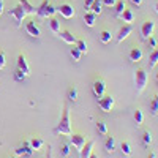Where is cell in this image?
Masks as SVG:
<instances>
[{"label": "cell", "mask_w": 158, "mask_h": 158, "mask_svg": "<svg viewBox=\"0 0 158 158\" xmlns=\"http://www.w3.org/2000/svg\"><path fill=\"white\" fill-rule=\"evenodd\" d=\"M49 29H51L52 33H56V35L60 33V22H59L56 18H52V16H51V19H49Z\"/></svg>", "instance_id": "cell-19"}, {"label": "cell", "mask_w": 158, "mask_h": 158, "mask_svg": "<svg viewBox=\"0 0 158 158\" xmlns=\"http://www.w3.org/2000/svg\"><path fill=\"white\" fill-rule=\"evenodd\" d=\"M111 40H112V35H111L109 30H103V32L100 33V41H101L103 44H108Z\"/></svg>", "instance_id": "cell-25"}, {"label": "cell", "mask_w": 158, "mask_h": 158, "mask_svg": "<svg viewBox=\"0 0 158 158\" xmlns=\"http://www.w3.org/2000/svg\"><path fill=\"white\" fill-rule=\"evenodd\" d=\"M19 5L24 8L25 15H36V8L29 2V0H19Z\"/></svg>", "instance_id": "cell-15"}, {"label": "cell", "mask_w": 158, "mask_h": 158, "mask_svg": "<svg viewBox=\"0 0 158 158\" xmlns=\"http://www.w3.org/2000/svg\"><path fill=\"white\" fill-rule=\"evenodd\" d=\"M25 77H27V74H25L24 71H21L19 68H18V70L15 71V79H16V81H19V82H22V81H24V79H25Z\"/></svg>", "instance_id": "cell-36"}, {"label": "cell", "mask_w": 158, "mask_h": 158, "mask_svg": "<svg viewBox=\"0 0 158 158\" xmlns=\"http://www.w3.org/2000/svg\"><path fill=\"white\" fill-rule=\"evenodd\" d=\"M97 131H98L100 135L106 136V135H108V127H106V123H104V122H98V123H97Z\"/></svg>", "instance_id": "cell-32"}, {"label": "cell", "mask_w": 158, "mask_h": 158, "mask_svg": "<svg viewBox=\"0 0 158 158\" xmlns=\"http://www.w3.org/2000/svg\"><path fill=\"white\" fill-rule=\"evenodd\" d=\"M59 36L63 40L65 43H68V44H74V43H76V36H74L71 32H68V30L60 32V33H59Z\"/></svg>", "instance_id": "cell-17"}, {"label": "cell", "mask_w": 158, "mask_h": 158, "mask_svg": "<svg viewBox=\"0 0 158 158\" xmlns=\"http://www.w3.org/2000/svg\"><path fill=\"white\" fill-rule=\"evenodd\" d=\"M103 5H108V6H114L117 3V0H101Z\"/></svg>", "instance_id": "cell-39"}, {"label": "cell", "mask_w": 158, "mask_h": 158, "mask_svg": "<svg viewBox=\"0 0 158 158\" xmlns=\"http://www.w3.org/2000/svg\"><path fill=\"white\" fill-rule=\"evenodd\" d=\"M101 8H103V2H101V0H95L94 5L90 6L92 13H95V15H100V13H101Z\"/></svg>", "instance_id": "cell-29"}, {"label": "cell", "mask_w": 158, "mask_h": 158, "mask_svg": "<svg viewBox=\"0 0 158 158\" xmlns=\"http://www.w3.org/2000/svg\"><path fill=\"white\" fill-rule=\"evenodd\" d=\"M94 2H95V0H85V3H84V8H85V10H90V6L94 5Z\"/></svg>", "instance_id": "cell-40"}, {"label": "cell", "mask_w": 158, "mask_h": 158, "mask_svg": "<svg viewBox=\"0 0 158 158\" xmlns=\"http://www.w3.org/2000/svg\"><path fill=\"white\" fill-rule=\"evenodd\" d=\"M85 136L84 135H70V144L77 150V152H81V149L84 147V144H85Z\"/></svg>", "instance_id": "cell-7"}, {"label": "cell", "mask_w": 158, "mask_h": 158, "mask_svg": "<svg viewBox=\"0 0 158 158\" xmlns=\"http://www.w3.org/2000/svg\"><path fill=\"white\" fill-rule=\"evenodd\" d=\"M133 32V27H131V24H123L120 29H118L117 32V41L118 43H122L123 40H127L130 36V33Z\"/></svg>", "instance_id": "cell-9"}, {"label": "cell", "mask_w": 158, "mask_h": 158, "mask_svg": "<svg viewBox=\"0 0 158 158\" xmlns=\"http://www.w3.org/2000/svg\"><path fill=\"white\" fill-rule=\"evenodd\" d=\"M11 158H15V156H11Z\"/></svg>", "instance_id": "cell-48"}, {"label": "cell", "mask_w": 158, "mask_h": 158, "mask_svg": "<svg viewBox=\"0 0 158 158\" xmlns=\"http://www.w3.org/2000/svg\"><path fill=\"white\" fill-rule=\"evenodd\" d=\"M92 92H94V95L97 98H101L104 95V92H106V82H104V79H95L94 85H92Z\"/></svg>", "instance_id": "cell-5"}, {"label": "cell", "mask_w": 158, "mask_h": 158, "mask_svg": "<svg viewBox=\"0 0 158 158\" xmlns=\"http://www.w3.org/2000/svg\"><path fill=\"white\" fill-rule=\"evenodd\" d=\"M70 56L73 57V60H74V62H79V60H81V57H82V52L74 46V48H71V49H70Z\"/></svg>", "instance_id": "cell-27"}, {"label": "cell", "mask_w": 158, "mask_h": 158, "mask_svg": "<svg viewBox=\"0 0 158 158\" xmlns=\"http://www.w3.org/2000/svg\"><path fill=\"white\" fill-rule=\"evenodd\" d=\"M25 30H27L29 35H32V36H35V38L41 36V30H40V27L35 24V21H29L27 24H25Z\"/></svg>", "instance_id": "cell-12"}, {"label": "cell", "mask_w": 158, "mask_h": 158, "mask_svg": "<svg viewBox=\"0 0 158 158\" xmlns=\"http://www.w3.org/2000/svg\"><path fill=\"white\" fill-rule=\"evenodd\" d=\"M10 16H13V18L16 19L18 25H21V22H22L24 18H25V11H24V8H22L21 5H18V6H15L13 10H10Z\"/></svg>", "instance_id": "cell-11"}, {"label": "cell", "mask_w": 158, "mask_h": 158, "mask_svg": "<svg viewBox=\"0 0 158 158\" xmlns=\"http://www.w3.org/2000/svg\"><path fill=\"white\" fill-rule=\"evenodd\" d=\"M104 149H106L108 152H114V149H115V139H114V136H108V138H106Z\"/></svg>", "instance_id": "cell-23"}, {"label": "cell", "mask_w": 158, "mask_h": 158, "mask_svg": "<svg viewBox=\"0 0 158 158\" xmlns=\"http://www.w3.org/2000/svg\"><path fill=\"white\" fill-rule=\"evenodd\" d=\"M114 103H115L114 97H111V95H103V97L98 100V108H100L101 111H104V112H109V111H112V108H114Z\"/></svg>", "instance_id": "cell-4"}, {"label": "cell", "mask_w": 158, "mask_h": 158, "mask_svg": "<svg viewBox=\"0 0 158 158\" xmlns=\"http://www.w3.org/2000/svg\"><path fill=\"white\" fill-rule=\"evenodd\" d=\"M120 149H122V153L123 155H127V156L131 155V146H130V142H122Z\"/></svg>", "instance_id": "cell-35"}, {"label": "cell", "mask_w": 158, "mask_h": 158, "mask_svg": "<svg viewBox=\"0 0 158 158\" xmlns=\"http://www.w3.org/2000/svg\"><path fill=\"white\" fill-rule=\"evenodd\" d=\"M153 29H155V22L152 19L144 21L142 25H141V35H142V38L147 40L150 35H153Z\"/></svg>", "instance_id": "cell-8"}, {"label": "cell", "mask_w": 158, "mask_h": 158, "mask_svg": "<svg viewBox=\"0 0 158 158\" xmlns=\"http://www.w3.org/2000/svg\"><path fill=\"white\" fill-rule=\"evenodd\" d=\"M155 11L158 13V2H156V5H155Z\"/></svg>", "instance_id": "cell-47"}, {"label": "cell", "mask_w": 158, "mask_h": 158, "mask_svg": "<svg viewBox=\"0 0 158 158\" xmlns=\"http://www.w3.org/2000/svg\"><path fill=\"white\" fill-rule=\"evenodd\" d=\"M135 84H136V90L141 92L146 89V84H147V73L144 68H138L135 71Z\"/></svg>", "instance_id": "cell-3"}, {"label": "cell", "mask_w": 158, "mask_h": 158, "mask_svg": "<svg viewBox=\"0 0 158 158\" xmlns=\"http://www.w3.org/2000/svg\"><path fill=\"white\" fill-rule=\"evenodd\" d=\"M3 13V0H0V15Z\"/></svg>", "instance_id": "cell-43"}, {"label": "cell", "mask_w": 158, "mask_h": 158, "mask_svg": "<svg viewBox=\"0 0 158 158\" xmlns=\"http://www.w3.org/2000/svg\"><path fill=\"white\" fill-rule=\"evenodd\" d=\"M130 2L133 3V5H136V6H139V5L142 3V0H130Z\"/></svg>", "instance_id": "cell-42"}, {"label": "cell", "mask_w": 158, "mask_h": 158, "mask_svg": "<svg viewBox=\"0 0 158 158\" xmlns=\"http://www.w3.org/2000/svg\"><path fill=\"white\" fill-rule=\"evenodd\" d=\"M133 117H135L136 125H141V123H142V120H144V114H142V111H141V109H136V111H135V114H133Z\"/></svg>", "instance_id": "cell-33"}, {"label": "cell", "mask_w": 158, "mask_h": 158, "mask_svg": "<svg viewBox=\"0 0 158 158\" xmlns=\"http://www.w3.org/2000/svg\"><path fill=\"white\" fill-rule=\"evenodd\" d=\"M56 133L59 135H65V136H70L71 135V125H70V109L68 108H63V114L60 117V122L56 128Z\"/></svg>", "instance_id": "cell-1"}, {"label": "cell", "mask_w": 158, "mask_h": 158, "mask_svg": "<svg viewBox=\"0 0 158 158\" xmlns=\"http://www.w3.org/2000/svg\"><path fill=\"white\" fill-rule=\"evenodd\" d=\"M123 11H125V2L123 0H117V3H115V18H120Z\"/></svg>", "instance_id": "cell-26"}, {"label": "cell", "mask_w": 158, "mask_h": 158, "mask_svg": "<svg viewBox=\"0 0 158 158\" xmlns=\"http://www.w3.org/2000/svg\"><path fill=\"white\" fill-rule=\"evenodd\" d=\"M30 146H32L33 150H40L44 146V141L41 138H33V139H30Z\"/></svg>", "instance_id": "cell-22"}, {"label": "cell", "mask_w": 158, "mask_h": 158, "mask_svg": "<svg viewBox=\"0 0 158 158\" xmlns=\"http://www.w3.org/2000/svg\"><path fill=\"white\" fill-rule=\"evenodd\" d=\"M94 146H95V142L94 141H87L85 144H84V147L81 149V158H89L90 156V153H92V150H94Z\"/></svg>", "instance_id": "cell-14"}, {"label": "cell", "mask_w": 158, "mask_h": 158, "mask_svg": "<svg viewBox=\"0 0 158 158\" xmlns=\"http://www.w3.org/2000/svg\"><path fill=\"white\" fill-rule=\"evenodd\" d=\"M149 108H150V114L152 115H156L158 114V95H153L150 104H149Z\"/></svg>", "instance_id": "cell-24"}, {"label": "cell", "mask_w": 158, "mask_h": 158, "mask_svg": "<svg viewBox=\"0 0 158 158\" xmlns=\"http://www.w3.org/2000/svg\"><path fill=\"white\" fill-rule=\"evenodd\" d=\"M95 21H97V15H95V13L87 11L85 15H84V22H85L87 27H94V25H95Z\"/></svg>", "instance_id": "cell-18"}, {"label": "cell", "mask_w": 158, "mask_h": 158, "mask_svg": "<svg viewBox=\"0 0 158 158\" xmlns=\"http://www.w3.org/2000/svg\"><path fill=\"white\" fill-rule=\"evenodd\" d=\"M6 67V57H5V52L0 51V70H3Z\"/></svg>", "instance_id": "cell-37"}, {"label": "cell", "mask_w": 158, "mask_h": 158, "mask_svg": "<svg viewBox=\"0 0 158 158\" xmlns=\"http://www.w3.org/2000/svg\"><path fill=\"white\" fill-rule=\"evenodd\" d=\"M130 60L133 62V63H136V62H141L142 60V51H141V48H133L130 51Z\"/></svg>", "instance_id": "cell-16"}, {"label": "cell", "mask_w": 158, "mask_h": 158, "mask_svg": "<svg viewBox=\"0 0 158 158\" xmlns=\"http://www.w3.org/2000/svg\"><path fill=\"white\" fill-rule=\"evenodd\" d=\"M76 98H77V89L73 85V87L68 89V100L70 101H76Z\"/></svg>", "instance_id": "cell-34"}, {"label": "cell", "mask_w": 158, "mask_h": 158, "mask_svg": "<svg viewBox=\"0 0 158 158\" xmlns=\"http://www.w3.org/2000/svg\"><path fill=\"white\" fill-rule=\"evenodd\" d=\"M76 48L82 52V54H87V51H89V48H87V43L84 41V40H76Z\"/></svg>", "instance_id": "cell-30"}, {"label": "cell", "mask_w": 158, "mask_h": 158, "mask_svg": "<svg viewBox=\"0 0 158 158\" xmlns=\"http://www.w3.org/2000/svg\"><path fill=\"white\" fill-rule=\"evenodd\" d=\"M150 142H152V133L149 130H146V131H144V135H142V144L147 147V146H150Z\"/></svg>", "instance_id": "cell-31"}, {"label": "cell", "mask_w": 158, "mask_h": 158, "mask_svg": "<svg viewBox=\"0 0 158 158\" xmlns=\"http://www.w3.org/2000/svg\"><path fill=\"white\" fill-rule=\"evenodd\" d=\"M57 11L60 13L65 19H71V18L74 16V8H73V5H70V3H62V5L57 8Z\"/></svg>", "instance_id": "cell-10"}, {"label": "cell", "mask_w": 158, "mask_h": 158, "mask_svg": "<svg viewBox=\"0 0 158 158\" xmlns=\"http://www.w3.org/2000/svg\"><path fill=\"white\" fill-rule=\"evenodd\" d=\"M147 158H156V156H155V153H149V156H147Z\"/></svg>", "instance_id": "cell-45"}, {"label": "cell", "mask_w": 158, "mask_h": 158, "mask_svg": "<svg viewBox=\"0 0 158 158\" xmlns=\"http://www.w3.org/2000/svg\"><path fill=\"white\" fill-rule=\"evenodd\" d=\"M120 18L123 19V22L131 24V22H133V19H135V15H133V11H131V10H127V8H125V11L122 13Z\"/></svg>", "instance_id": "cell-20"}, {"label": "cell", "mask_w": 158, "mask_h": 158, "mask_svg": "<svg viewBox=\"0 0 158 158\" xmlns=\"http://www.w3.org/2000/svg\"><path fill=\"white\" fill-rule=\"evenodd\" d=\"M147 40H149V46H150V48H153V49H155V48H156V40H155V38H153V36H152V35H150V36H149V38H147Z\"/></svg>", "instance_id": "cell-38"}, {"label": "cell", "mask_w": 158, "mask_h": 158, "mask_svg": "<svg viewBox=\"0 0 158 158\" xmlns=\"http://www.w3.org/2000/svg\"><path fill=\"white\" fill-rule=\"evenodd\" d=\"M70 150H71V147H70V142H62V146H60V156H68L70 155Z\"/></svg>", "instance_id": "cell-28"}, {"label": "cell", "mask_w": 158, "mask_h": 158, "mask_svg": "<svg viewBox=\"0 0 158 158\" xmlns=\"http://www.w3.org/2000/svg\"><path fill=\"white\" fill-rule=\"evenodd\" d=\"M18 68H19L21 71H24L25 74H29V73H30V67H29L27 59H25L24 54H19V56H18Z\"/></svg>", "instance_id": "cell-13"}, {"label": "cell", "mask_w": 158, "mask_h": 158, "mask_svg": "<svg viewBox=\"0 0 158 158\" xmlns=\"http://www.w3.org/2000/svg\"><path fill=\"white\" fill-rule=\"evenodd\" d=\"M158 63V49H153L149 56V68H153Z\"/></svg>", "instance_id": "cell-21"}, {"label": "cell", "mask_w": 158, "mask_h": 158, "mask_svg": "<svg viewBox=\"0 0 158 158\" xmlns=\"http://www.w3.org/2000/svg\"><path fill=\"white\" fill-rule=\"evenodd\" d=\"M89 158H100V156H98V155H97V153H94V152H92V153H90V156H89Z\"/></svg>", "instance_id": "cell-44"}, {"label": "cell", "mask_w": 158, "mask_h": 158, "mask_svg": "<svg viewBox=\"0 0 158 158\" xmlns=\"http://www.w3.org/2000/svg\"><path fill=\"white\" fill-rule=\"evenodd\" d=\"M155 81H156V84H158V71H156V74H155Z\"/></svg>", "instance_id": "cell-46"}, {"label": "cell", "mask_w": 158, "mask_h": 158, "mask_svg": "<svg viewBox=\"0 0 158 158\" xmlns=\"http://www.w3.org/2000/svg\"><path fill=\"white\" fill-rule=\"evenodd\" d=\"M56 11H57V8L52 6L49 0H43L41 5L36 8V15H38L40 18H51V16H54Z\"/></svg>", "instance_id": "cell-2"}, {"label": "cell", "mask_w": 158, "mask_h": 158, "mask_svg": "<svg viewBox=\"0 0 158 158\" xmlns=\"http://www.w3.org/2000/svg\"><path fill=\"white\" fill-rule=\"evenodd\" d=\"M44 158H52V147L51 146H48V152H46Z\"/></svg>", "instance_id": "cell-41"}, {"label": "cell", "mask_w": 158, "mask_h": 158, "mask_svg": "<svg viewBox=\"0 0 158 158\" xmlns=\"http://www.w3.org/2000/svg\"><path fill=\"white\" fill-rule=\"evenodd\" d=\"M15 153H16L18 156H30V155L33 153V149H32V146H30V139H25L21 146L15 150Z\"/></svg>", "instance_id": "cell-6"}]
</instances>
